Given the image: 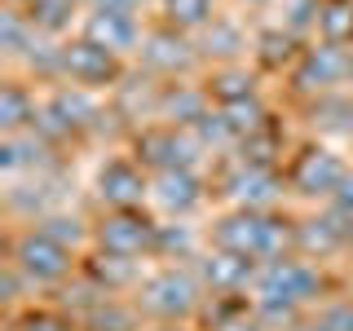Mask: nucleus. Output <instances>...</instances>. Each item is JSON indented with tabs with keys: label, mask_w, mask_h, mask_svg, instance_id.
<instances>
[{
	"label": "nucleus",
	"mask_w": 353,
	"mask_h": 331,
	"mask_svg": "<svg viewBox=\"0 0 353 331\" xmlns=\"http://www.w3.org/2000/svg\"><path fill=\"white\" fill-rule=\"evenodd\" d=\"M212 239H216L221 252L256 261V257H274V252L283 248V225L270 221V217H261V212H252V208H239L234 217H225L212 230Z\"/></svg>",
	"instance_id": "1"
},
{
	"label": "nucleus",
	"mask_w": 353,
	"mask_h": 331,
	"mask_svg": "<svg viewBox=\"0 0 353 331\" xmlns=\"http://www.w3.org/2000/svg\"><path fill=\"white\" fill-rule=\"evenodd\" d=\"M318 292V274L309 270L305 261H270L261 270V279H256V301L261 309H274V314H287L292 305H301L309 301V296Z\"/></svg>",
	"instance_id": "2"
},
{
	"label": "nucleus",
	"mask_w": 353,
	"mask_h": 331,
	"mask_svg": "<svg viewBox=\"0 0 353 331\" xmlns=\"http://www.w3.org/2000/svg\"><path fill=\"white\" fill-rule=\"evenodd\" d=\"M199 305V283L185 270H159L141 283V309L154 318H185Z\"/></svg>",
	"instance_id": "3"
},
{
	"label": "nucleus",
	"mask_w": 353,
	"mask_h": 331,
	"mask_svg": "<svg viewBox=\"0 0 353 331\" xmlns=\"http://www.w3.org/2000/svg\"><path fill=\"white\" fill-rule=\"evenodd\" d=\"M14 270H22L31 283H58L62 274L71 270V248L53 243L44 230H31L14 248Z\"/></svg>",
	"instance_id": "4"
},
{
	"label": "nucleus",
	"mask_w": 353,
	"mask_h": 331,
	"mask_svg": "<svg viewBox=\"0 0 353 331\" xmlns=\"http://www.w3.org/2000/svg\"><path fill=\"white\" fill-rule=\"evenodd\" d=\"M345 177H349V168L336 159V154L323 150V146H314V150H305L301 159H296L292 185L301 194H336L340 185H345Z\"/></svg>",
	"instance_id": "5"
},
{
	"label": "nucleus",
	"mask_w": 353,
	"mask_h": 331,
	"mask_svg": "<svg viewBox=\"0 0 353 331\" xmlns=\"http://www.w3.org/2000/svg\"><path fill=\"white\" fill-rule=\"evenodd\" d=\"M97 239H102V248L110 252V257H141V248H150V243L159 239V230H154L150 221H141L132 208H124V212L102 221Z\"/></svg>",
	"instance_id": "6"
},
{
	"label": "nucleus",
	"mask_w": 353,
	"mask_h": 331,
	"mask_svg": "<svg viewBox=\"0 0 353 331\" xmlns=\"http://www.w3.org/2000/svg\"><path fill=\"white\" fill-rule=\"evenodd\" d=\"M58 62H62V71L71 75L75 84H106L110 75H115V53L110 49H97L93 40H71L66 49L58 53Z\"/></svg>",
	"instance_id": "7"
},
{
	"label": "nucleus",
	"mask_w": 353,
	"mask_h": 331,
	"mask_svg": "<svg viewBox=\"0 0 353 331\" xmlns=\"http://www.w3.org/2000/svg\"><path fill=\"white\" fill-rule=\"evenodd\" d=\"M349 75V53L340 49V44H314V49H305L301 66H296V84L301 88H331L340 84Z\"/></svg>",
	"instance_id": "8"
},
{
	"label": "nucleus",
	"mask_w": 353,
	"mask_h": 331,
	"mask_svg": "<svg viewBox=\"0 0 353 331\" xmlns=\"http://www.w3.org/2000/svg\"><path fill=\"white\" fill-rule=\"evenodd\" d=\"M97 194H102V203H110L115 212H124V208H132L141 194H146V177L137 172V163L110 159L106 168L97 172Z\"/></svg>",
	"instance_id": "9"
},
{
	"label": "nucleus",
	"mask_w": 353,
	"mask_h": 331,
	"mask_svg": "<svg viewBox=\"0 0 353 331\" xmlns=\"http://www.w3.org/2000/svg\"><path fill=\"white\" fill-rule=\"evenodd\" d=\"M141 27L137 18H119V14H84V40H93L97 49L110 53H128L137 44Z\"/></svg>",
	"instance_id": "10"
},
{
	"label": "nucleus",
	"mask_w": 353,
	"mask_h": 331,
	"mask_svg": "<svg viewBox=\"0 0 353 331\" xmlns=\"http://www.w3.org/2000/svg\"><path fill=\"white\" fill-rule=\"evenodd\" d=\"M154 203L168 208V212H190V208L199 203V181L190 168H168L154 177Z\"/></svg>",
	"instance_id": "11"
},
{
	"label": "nucleus",
	"mask_w": 353,
	"mask_h": 331,
	"mask_svg": "<svg viewBox=\"0 0 353 331\" xmlns=\"http://www.w3.org/2000/svg\"><path fill=\"white\" fill-rule=\"evenodd\" d=\"M93 115H97V102L84 88H58V93L49 97V110H44V119H58L62 128H80Z\"/></svg>",
	"instance_id": "12"
},
{
	"label": "nucleus",
	"mask_w": 353,
	"mask_h": 331,
	"mask_svg": "<svg viewBox=\"0 0 353 331\" xmlns=\"http://www.w3.org/2000/svg\"><path fill=\"white\" fill-rule=\"evenodd\" d=\"M141 53H146V62L159 66V71H176V66L190 62V53H185V40H176V36H150Z\"/></svg>",
	"instance_id": "13"
},
{
	"label": "nucleus",
	"mask_w": 353,
	"mask_h": 331,
	"mask_svg": "<svg viewBox=\"0 0 353 331\" xmlns=\"http://www.w3.org/2000/svg\"><path fill=\"white\" fill-rule=\"evenodd\" d=\"M208 279L216 287H239L252 279V261L248 257H234V252H216L212 261H208Z\"/></svg>",
	"instance_id": "14"
},
{
	"label": "nucleus",
	"mask_w": 353,
	"mask_h": 331,
	"mask_svg": "<svg viewBox=\"0 0 353 331\" xmlns=\"http://www.w3.org/2000/svg\"><path fill=\"white\" fill-rule=\"evenodd\" d=\"M27 119H36V106L27 102V93L18 84H5V97H0V124H5V132L14 137Z\"/></svg>",
	"instance_id": "15"
},
{
	"label": "nucleus",
	"mask_w": 353,
	"mask_h": 331,
	"mask_svg": "<svg viewBox=\"0 0 353 331\" xmlns=\"http://www.w3.org/2000/svg\"><path fill=\"white\" fill-rule=\"evenodd\" d=\"M318 31H323L327 44L353 40V5H327V9H318Z\"/></svg>",
	"instance_id": "16"
},
{
	"label": "nucleus",
	"mask_w": 353,
	"mask_h": 331,
	"mask_svg": "<svg viewBox=\"0 0 353 331\" xmlns=\"http://www.w3.org/2000/svg\"><path fill=\"white\" fill-rule=\"evenodd\" d=\"M234 199H239L243 208H252V212H256L261 203H270V199H274V181L261 168H252V172H243L239 181H234Z\"/></svg>",
	"instance_id": "17"
},
{
	"label": "nucleus",
	"mask_w": 353,
	"mask_h": 331,
	"mask_svg": "<svg viewBox=\"0 0 353 331\" xmlns=\"http://www.w3.org/2000/svg\"><path fill=\"white\" fill-rule=\"evenodd\" d=\"M71 9H75V0H36L27 22L40 27V31H62L66 22H71Z\"/></svg>",
	"instance_id": "18"
},
{
	"label": "nucleus",
	"mask_w": 353,
	"mask_h": 331,
	"mask_svg": "<svg viewBox=\"0 0 353 331\" xmlns=\"http://www.w3.org/2000/svg\"><path fill=\"white\" fill-rule=\"evenodd\" d=\"M163 14L172 27H203L212 14V0H163Z\"/></svg>",
	"instance_id": "19"
},
{
	"label": "nucleus",
	"mask_w": 353,
	"mask_h": 331,
	"mask_svg": "<svg viewBox=\"0 0 353 331\" xmlns=\"http://www.w3.org/2000/svg\"><path fill=\"white\" fill-rule=\"evenodd\" d=\"M301 243L309 252H331L340 248V225L336 221H309V230H301Z\"/></svg>",
	"instance_id": "20"
},
{
	"label": "nucleus",
	"mask_w": 353,
	"mask_h": 331,
	"mask_svg": "<svg viewBox=\"0 0 353 331\" xmlns=\"http://www.w3.org/2000/svg\"><path fill=\"white\" fill-rule=\"evenodd\" d=\"M128 261H132V257H110V252H106V257H102V265H97V279H102L106 287H119V283H128L132 274H137Z\"/></svg>",
	"instance_id": "21"
},
{
	"label": "nucleus",
	"mask_w": 353,
	"mask_h": 331,
	"mask_svg": "<svg viewBox=\"0 0 353 331\" xmlns=\"http://www.w3.org/2000/svg\"><path fill=\"white\" fill-rule=\"evenodd\" d=\"M318 323L323 331H353V305H331L318 314Z\"/></svg>",
	"instance_id": "22"
},
{
	"label": "nucleus",
	"mask_w": 353,
	"mask_h": 331,
	"mask_svg": "<svg viewBox=\"0 0 353 331\" xmlns=\"http://www.w3.org/2000/svg\"><path fill=\"white\" fill-rule=\"evenodd\" d=\"M88 14H119V18H137V0H93Z\"/></svg>",
	"instance_id": "23"
},
{
	"label": "nucleus",
	"mask_w": 353,
	"mask_h": 331,
	"mask_svg": "<svg viewBox=\"0 0 353 331\" xmlns=\"http://www.w3.org/2000/svg\"><path fill=\"white\" fill-rule=\"evenodd\" d=\"M331 199H336V208H340L345 217H353V177H345V185H340Z\"/></svg>",
	"instance_id": "24"
},
{
	"label": "nucleus",
	"mask_w": 353,
	"mask_h": 331,
	"mask_svg": "<svg viewBox=\"0 0 353 331\" xmlns=\"http://www.w3.org/2000/svg\"><path fill=\"white\" fill-rule=\"evenodd\" d=\"M27 331H66V327H58V323H49V318H36Z\"/></svg>",
	"instance_id": "25"
},
{
	"label": "nucleus",
	"mask_w": 353,
	"mask_h": 331,
	"mask_svg": "<svg viewBox=\"0 0 353 331\" xmlns=\"http://www.w3.org/2000/svg\"><path fill=\"white\" fill-rule=\"evenodd\" d=\"M221 331H256V327H221Z\"/></svg>",
	"instance_id": "26"
},
{
	"label": "nucleus",
	"mask_w": 353,
	"mask_h": 331,
	"mask_svg": "<svg viewBox=\"0 0 353 331\" xmlns=\"http://www.w3.org/2000/svg\"><path fill=\"white\" fill-rule=\"evenodd\" d=\"M345 128H349V137H353V106H349V124Z\"/></svg>",
	"instance_id": "27"
},
{
	"label": "nucleus",
	"mask_w": 353,
	"mask_h": 331,
	"mask_svg": "<svg viewBox=\"0 0 353 331\" xmlns=\"http://www.w3.org/2000/svg\"><path fill=\"white\" fill-rule=\"evenodd\" d=\"M301 331H323V323H314V327H301Z\"/></svg>",
	"instance_id": "28"
},
{
	"label": "nucleus",
	"mask_w": 353,
	"mask_h": 331,
	"mask_svg": "<svg viewBox=\"0 0 353 331\" xmlns=\"http://www.w3.org/2000/svg\"><path fill=\"white\" fill-rule=\"evenodd\" d=\"M349 75H353V44H349Z\"/></svg>",
	"instance_id": "29"
},
{
	"label": "nucleus",
	"mask_w": 353,
	"mask_h": 331,
	"mask_svg": "<svg viewBox=\"0 0 353 331\" xmlns=\"http://www.w3.org/2000/svg\"><path fill=\"white\" fill-rule=\"evenodd\" d=\"M14 5H36V0H14Z\"/></svg>",
	"instance_id": "30"
},
{
	"label": "nucleus",
	"mask_w": 353,
	"mask_h": 331,
	"mask_svg": "<svg viewBox=\"0 0 353 331\" xmlns=\"http://www.w3.org/2000/svg\"><path fill=\"white\" fill-rule=\"evenodd\" d=\"M248 5H265V0H248Z\"/></svg>",
	"instance_id": "31"
}]
</instances>
